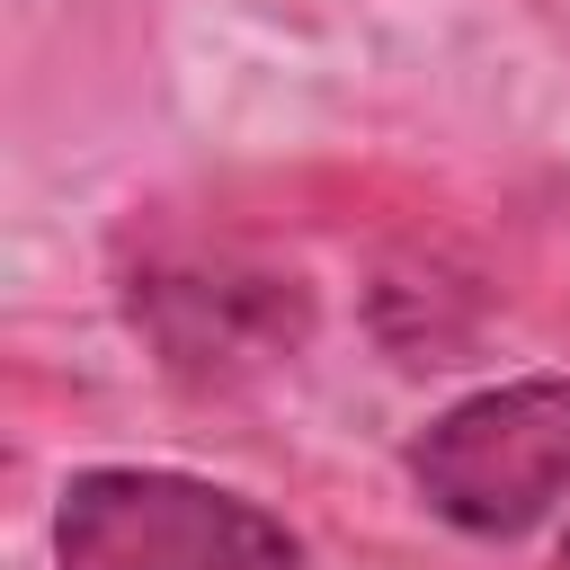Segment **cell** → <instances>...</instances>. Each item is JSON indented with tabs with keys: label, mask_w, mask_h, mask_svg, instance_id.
<instances>
[{
	"label": "cell",
	"mask_w": 570,
	"mask_h": 570,
	"mask_svg": "<svg viewBox=\"0 0 570 570\" xmlns=\"http://www.w3.org/2000/svg\"><path fill=\"white\" fill-rule=\"evenodd\" d=\"M134 330L187 383H249L312 338V294L276 267L169 258V267L134 276Z\"/></svg>",
	"instance_id": "3957f363"
},
{
	"label": "cell",
	"mask_w": 570,
	"mask_h": 570,
	"mask_svg": "<svg viewBox=\"0 0 570 570\" xmlns=\"http://www.w3.org/2000/svg\"><path fill=\"white\" fill-rule=\"evenodd\" d=\"M53 561L62 570H312L303 543L258 499L160 463L71 472L53 508Z\"/></svg>",
	"instance_id": "6da1fadb"
},
{
	"label": "cell",
	"mask_w": 570,
	"mask_h": 570,
	"mask_svg": "<svg viewBox=\"0 0 570 570\" xmlns=\"http://www.w3.org/2000/svg\"><path fill=\"white\" fill-rule=\"evenodd\" d=\"M552 570H570V534H561V552H552Z\"/></svg>",
	"instance_id": "277c9868"
},
{
	"label": "cell",
	"mask_w": 570,
	"mask_h": 570,
	"mask_svg": "<svg viewBox=\"0 0 570 570\" xmlns=\"http://www.w3.org/2000/svg\"><path fill=\"white\" fill-rule=\"evenodd\" d=\"M419 499L463 534H525L570 508V374H517L410 436Z\"/></svg>",
	"instance_id": "7a4b0ae2"
}]
</instances>
